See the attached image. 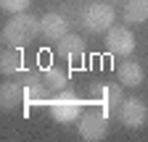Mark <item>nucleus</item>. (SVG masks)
Masks as SVG:
<instances>
[{
    "label": "nucleus",
    "instance_id": "13",
    "mask_svg": "<svg viewBox=\"0 0 148 142\" xmlns=\"http://www.w3.org/2000/svg\"><path fill=\"white\" fill-rule=\"evenodd\" d=\"M24 68V55L18 47H8L0 53V71L3 74H18Z\"/></svg>",
    "mask_w": 148,
    "mask_h": 142
},
{
    "label": "nucleus",
    "instance_id": "15",
    "mask_svg": "<svg viewBox=\"0 0 148 142\" xmlns=\"http://www.w3.org/2000/svg\"><path fill=\"white\" fill-rule=\"evenodd\" d=\"M18 82H21L24 87H32V84L45 82V76L40 74V71H34V68H21V71H18Z\"/></svg>",
    "mask_w": 148,
    "mask_h": 142
},
{
    "label": "nucleus",
    "instance_id": "11",
    "mask_svg": "<svg viewBox=\"0 0 148 142\" xmlns=\"http://www.w3.org/2000/svg\"><path fill=\"white\" fill-rule=\"evenodd\" d=\"M24 95H27V90H24V84L18 79L5 82L0 87V105H3L5 111H13V108H18V105L24 103Z\"/></svg>",
    "mask_w": 148,
    "mask_h": 142
},
{
    "label": "nucleus",
    "instance_id": "7",
    "mask_svg": "<svg viewBox=\"0 0 148 142\" xmlns=\"http://www.w3.org/2000/svg\"><path fill=\"white\" fill-rule=\"evenodd\" d=\"M119 121L127 129H140L148 121V108L140 97H124L119 105Z\"/></svg>",
    "mask_w": 148,
    "mask_h": 142
},
{
    "label": "nucleus",
    "instance_id": "16",
    "mask_svg": "<svg viewBox=\"0 0 148 142\" xmlns=\"http://www.w3.org/2000/svg\"><path fill=\"white\" fill-rule=\"evenodd\" d=\"M29 3L32 0H0V8L8 11V13H21L29 8Z\"/></svg>",
    "mask_w": 148,
    "mask_h": 142
},
{
    "label": "nucleus",
    "instance_id": "14",
    "mask_svg": "<svg viewBox=\"0 0 148 142\" xmlns=\"http://www.w3.org/2000/svg\"><path fill=\"white\" fill-rule=\"evenodd\" d=\"M42 76H45V84H48V90H50V92H61V90H66L69 76H66V71H64V68H58V66H48Z\"/></svg>",
    "mask_w": 148,
    "mask_h": 142
},
{
    "label": "nucleus",
    "instance_id": "4",
    "mask_svg": "<svg viewBox=\"0 0 148 142\" xmlns=\"http://www.w3.org/2000/svg\"><path fill=\"white\" fill-rule=\"evenodd\" d=\"M108 132V116L98 108V105H90V108L79 116V137L85 142H101Z\"/></svg>",
    "mask_w": 148,
    "mask_h": 142
},
{
    "label": "nucleus",
    "instance_id": "6",
    "mask_svg": "<svg viewBox=\"0 0 148 142\" xmlns=\"http://www.w3.org/2000/svg\"><path fill=\"white\" fill-rule=\"evenodd\" d=\"M106 50L114 53V55L130 58L135 50V34L130 32L127 26H111L106 32Z\"/></svg>",
    "mask_w": 148,
    "mask_h": 142
},
{
    "label": "nucleus",
    "instance_id": "10",
    "mask_svg": "<svg viewBox=\"0 0 148 142\" xmlns=\"http://www.w3.org/2000/svg\"><path fill=\"white\" fill-rule=\"evenodd\" d=\"M116 76H119V84H122V87H140L143 79H145L143 66L135 63V61H130V58H124V61L116 66Z\"/></svg>",
    "mask_w": 148,
    "mask_h": 142
},
{
    "label": "nucleus",
    "instance_id": "9",
    "mask_svg": "<svg viewBox=\"0 0 148 142\" xmlns=\"http://www.w3.org/2000/svg\"><path fill=\"white\" fill-rule=\"evenodd\" d=\"M58 55L66 61V63H79L82 55H85V42L79 34H66V37L58 40Z\"/></svg>",
    "mask_w": 148,
    "mask_h": 142
},
{
    "label": "nucleus",
    "instance_id": "2",
    "mask_svg": "<svg viewBox=\"0 0 148 142\" xmlns=\"http://www.w3.org/2000/svg\"><path fill=\"white\" fill-rule=\"evenodd\" d=\"M48 111L50 116L58 121V124H74V121H79V116L85 113V103L82 97L74 92V90H61L56 97L48 100Z\"/></svg>",
    "mask_w": 148,
    "mask_h": 142
},
{
    "label": "nucleus",
    "instance_id": "3",
    "mask_svg": "<svg viewBox=\"0 0 148 142\" xmlns=\"http://www.w3.org/2000/svg\"><path fill=\"white\" fill-rule=\"evenodd\" d=\"M114 19H116V13L108 5V0L106 3H90L82 13V24L90 34H106L114 26Z\"/></svg>",
    "mask_w": 148,
    "mask_h": 142
},
{
    "label": "nucleus",
    "instance_id": "8",
    "mask_svg": "<svg viewBox=\"0 0 148 142\" xmlns=\"http://www.w3.org/2000/svg\"><path fill=\"white\" fill-rule=\"evenodd\" d=\"M69 29V21H66V16H61V13H45L42 19H40V34L48 40V42H58L61 37H66V32Z\"/></svg>",
    "mask_w": 148,
    "mask_h": 142
},
{
    "label": "nucleus",
    "instance_id": "12",
    "mask_svg": "<svg viewBox=\"0 0 148 142\" xmlns=\"http://www.w3.org/2000/svg\"><path fill=\"white\" fill-rule=\"evenodd\" d=\"M122 16H124L127 24H143V21H148V0H127Z\"/></svg>",
    "mask_w": 148,
    "mask_h": 142
},
{
    "label": "nucleus",
    "instance_id": "5",
    "mask_svg": "<svg viewBox=\"0 0 148 142\" xmlns=\"http://www.w3.org/2000/svg\"><path fill=\"white\" fill-rule=\"evenodd\" d=\"M124 100L122 84H92V95H90V105L98 108L111 118V113H119V105Z\"/></svg>",
    "mask_w": 148,
    "mask_h": 142
},
{
    "label": "nucleus",
    "instance_id": "17",
    "mask_svg": "<svg viewBox=\"0 0 148 142\" xmlns=\"http://www.w3.org/2000/svg\"><path fill=\"white\" fill-rule=\"evenodd\" d=\"M108 3H114V0H108Z\"/></svg>",
    "mask_w": 148,
    "mask_h": 142
},
{
    "label": "nucleus",
    "instance_id": "1",
    "mask_svg": "<svg viewBox=\"0 0 148 142\" xmlns=\"http://www.w3.org/2000/svg\"><path fill=\"white\" fill-rule=\"evenodd\" d=\"M37 34H40V19L27 13V11H21V13H13L8 19V24L3 26V34H0V37H3V42L8 47H24Z\"/></svg>",
    "mask_w": 148,
    "mask_h": 142
}]
</instances>
